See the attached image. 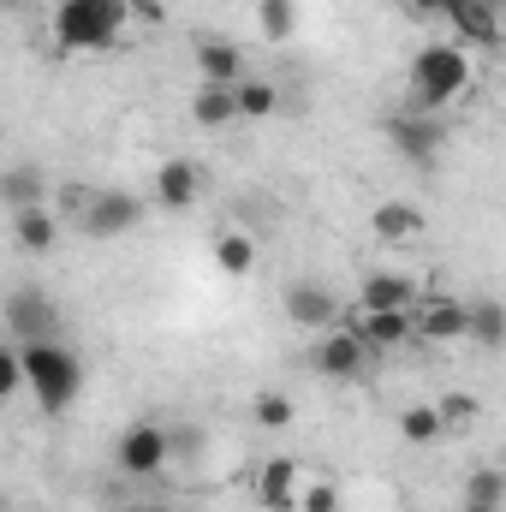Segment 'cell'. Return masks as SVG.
<instances>
[{"instance_id":"cell-1","label":"cell","mask_w":506,"mask_h":512,"mask_svg":"<svg viewBox=\"0 0 506 512\" xmlns=\"http://www.w3.org/2000/svg\"><path fill=\"white\" fill-rule=\"evenodd\" d=\"M131 0H60L54 6V42L66 54H102L120 42Z\"/></svg>"},{"instance_id":"cell-2","label":"cell","mask_w":506,"mask_h":512,"mask_svg":"<svg viewBox=\"0 0 506 512\" xmlns=\"http://www.w3.org/2000/svg\"><path fill=\"white\" fill-rule=\"evenodd\" d=\"M18 370H24V387L36 393V405H42L48 417H60V411L78 399V387H84V364H78L60 340H30V346H18Z\"/></svg>"},{"instance_id":"cell-3","label":"cell","mask_w":506,"mask_h":512,"mask_svg":"<svg viewBox=\"0 0 506 512\" xmlns=\"http://www.w3.org/2000/svg\"><path fill=\"white\" fill-rule=\"evenodd\" d=\"M465 90H471V54H465L459 42H429V48H417V60H411V96H417L423 114L453 108Z\"/></svg>"},{"instance_id":"cell-4","label":"cell","mask_w":506,"mask_h":512,"mask_svg":"<svg viewBox=\"0 0 506 512\" xmlns=\"http://www.w3.org/2000/svg\"><path fill=\"white\" fill-rule=\"evenodd\" d=\"M465 328H471V304H465V298L417 292V304H411V340H423V346H453V340H465Z\"/></svg>"},{"instance_id":"cell-5","label":"cell","mask_w":506,"mask_h":512,"mask_svg":"<svg viewBox=\"0 0 506 512\" xmlns=\"http://www.w3.org/2000/svg\"><path fill=\"white\" fill-rule=\"evenodd\" d=\"M387 143L399 149V161H411V167H435V161H441V143H447V126H441L435 114H423V108H417V114L405 108V114L387 120Z\"/></svg>"},{"instance_id":"cell-6","label":"cell","mask_w":506,"mask_h":512,"mask_svg":"<svg viewBox=\"0 0 506 512\" xmlns=\"http://www.w3.org/2000/svg\"><path fill=\"white\" fill-rule=\"evenodd\" d=\"M6 328H12V346H30V340H60V310L48 292L36 286H18L6 298Z\"/></svg>"},{"instance_id":"cell-7","label":"cell","mask_w":506,"mask_h":512,"mask_svg":"<svg viewBox=\"0 0 506 512\" xmlns=\"http://www.w3.org/2000/svg\"><path fill=\"white\" fill-rule=\"evenodd\" d=\"M364 364H370V352H364V340H358L352 328H328V334L310 346V370L328 376V382H358Z\"/></svg>"},{"instance_id":"cell-8","label":"cell","mask_w":506,"mask_h":512,"mask_svg":"<svg viewBox=\"0 0 506 512\" xmlns=\"http://www.w3.org/2000/svg\"><path fill=\"white\" fill-rule=\"evenodd\" d=\"M78 221H84L90 239H126L131 227L143 221V203L131 191H90V203H84Z\"/></svg>"},{"instance_id":"cell-9","label":"cell","mask_w":506,"mask_h":512,"mask_svg":"<svg viewBox=\"0 0 506 512\" xmlns=\"http://www.w3.org/2000/svg\"><path fill=\"white\" fill-rule=\"evenodd\" d=\"M114 465L126 477H155L167 465V429L161 423H131L126 435L114 441Z\"/></svg>"},{"instance_id":"cell-10","label":"cell","mask_w":506,"mask_h":512,"mask_svg":"<svg viewBox=\"0 0 506 512\" xmlns=\"http://www.w3.org/2000/svg\"><path fill=\"white\" fill-rule=\"evenodd\" d=\"M441 18H453L459 48H465V42H471V48H495V42H501V6H495V0H447Z\"/></svg>"},{"instance_id":"cell-11","label":"cell","mask_w":506,"mask_h":512,"mask_svg":"<svg viewBox=\"0 0 506 512\" xmlns=\"http://www.w3.org/2000/svg\"><path fill=\"white\" fill-rule=\"evenodd\" d=\"M334 316H340V298L322 286V280H292L286 286V322H298V328H334Z\"/></svg>"},{"instance_id":"cell-12","label":"cell","mask_w":506,"mask_h":512,"mask_svg":"<svg viewBox=\"0 0 506 512\" xmlns=\"http://www.w3.org/2000/svg\"><path fill=\"white\" fill-rule=\"evenodd\" d=\"M352 334L364 340V352H399L411 346V310H358L352 316Z\"/></svg>"},{"instance_id":"cell-13","label":"cell","mask_w":506,"mask_h":512,"mask_svg":"<svg viewBox=\"0 0 506 512\" xmlns=\"http://www.w3.org/2000/svg\"><path fill=\"white\" fill-rule=\"evenodd\" d=\"M0 203L18 215V209H48V173L36 161H12L0 173Z\"/></svg>"},{"instance_id":"cell-14","label":"cell","mask_w":506,"mask_h":512,"mask_svg":"<svg viewBox=\"0 0 506 512\" xmlns=\"http://www.w3.org/2000/svg\"><path fill=\"white\" fill-rule=\"evenodd\" d=\"M197 191H203V179H197L191 161H161V173H155V203L161 209L185 215V209H197Z\"/></svg>"},{"instance_id":"cell-15","label":"cell","mask_w":506,"mask_h":512,"mask_svg":"<svg viewBox=\"0 0 506 512\" xmlns=\"http://www.w3.org/2000/svg\"><path fill=\"white\" fill-rule=\"evenodd\" d=\"M197 72H203V84H239L245 78V48L221 42V36H203L197 42Z\"/></svg>"},{"instance_id":"cell-16","label":"cell","mask_w":506,"mask_h":512,"mask_svg":"<svg viewBox=\"0 0 506 512\" xmlns=\"http://www.w3.org/2000/svg\"><path fill=\"white\" fill-rule=\"evenodd\" d=\"M417 292H423V286H417L411 274H387V268H381V274L364 280L358 310H411V304H417Z\"/></svg>"},{"instance_id":"cell-17","label":"cell","mask_w":506,"mask_h":512,"mask_svg":"<svg viewBox=\"0 0 506 512\" xmlns=\"http://www.w3.org/2000/svg\"><path fill=\"white\" fill-rule=\"evenodd\" d=\"M256 501L268 512H292V501H298V465L292 459H268L256 471Z\"/></svg>"},{"instance_id":"cell-18","label":"cell","mask_w":506,"mask_h":512,"mask_svg":"<svg viewBox=\"0 0 506 512\" xmlns=\"http://www.w3.org/2000/svg\"><path fill=\"white\" fill-rule=\"evenodd\" d=\"M370 227H376L381 245H405V239H417V233H423V215H417L411 203H399V197H393V203H381L376 215H370Z\"/></svg>"},{"instance_id":"cell-19","label":"cell","mask_w":506,"mask_h":512,"mask_svg":"<svg viewBox=\"0 0 506 512\" xmlns=\"http://www.w3.org/2000/svg\"><path fill=\"white\" fill-rule=\"evenodd\" d=\"M191 120L203 131H215V126H233L239 120V102H233V84H203L197 90V102H191Z\"/></svg>"},{"instance_id":"cell-20","label":"cell","mask_w":506,"mask_h":512,"mask_svg":"<svg viewBox=\"0 0 506 512\" xmlns=\"http://www.w3.org/2000/svg\"><path fill=\"white\" fill-rule=\"evenodd\" d=\"M12 233H18V245L24 251H54V239H60V221H54V209H18L12 215Z\"/></svg>"},{"instance_id":"cell-21","label":"cell","mask_w":506,"mask_h":512,"mask_svg":"<svg viewBox=\"0 0 506 512\" xmlns=\"http://www.w3.org/2000/svg\"><path fill=\"white\" fill-rule=\"evenodd\" d=\"M233 102H239V120H268V114H280V90L262 84V78H239V84H233Z\"/></svg>"},{"instance_id":"cell-22","label":"cell","mask_w":506,"mask_h":512,"mask_svg":"<svg viewBox=\"0 0 506 512\" xmlns=\"http://www.w3.org/2000/svg\"><path fill=\"white\" fill-rule=\"evenodd\" d=\"M215 262H221V274H251L256 268V239L251 233H221V239H215Z\"/></svg>"},{"instance_id":"cell-23","label":"cell","mask_w":506,"mask_h":512,"mask_svg":"<svg viewBox=\"0 0 506 512\" xmlns=\"http://www.w3.org/2000/svg\"><path fill=\"white\" fill-rule=\"evenodd\" d=\"M465 340H477V346H501V340H506V316H501V304L477 298V304H471V328H465Z\"/></svg>"},{"instance_id":"cell-24","label":"cell","mask_w":506,"mask_h":512,"mask_svg":"<svg viewBox=\"0 0 506 512\" xmlns=\"http://www.w3.org/2000/svg\"><path fill=\"white\" fill-rule=\"evenodd\" d=\"M399 435L411 441V447H435L447 429H441V417H435V405H411L405 417H399Z\"/></svg>"},{"instance_id":"cell-25","label":"cell","mask_w":506,"mask_h":512,"mask_svg":"<svg viewBox=\"0 0 506 512\" xmlns=\"http://www.w3.org/2000/svg\"><path fill=\"white\" fill-rule=\"evenodd\" d=\"M465 501H471V507H506V477L495 465L471 471V477H465Z\"/></svg>"},{"instance_id":"cell-26","label":"cell","mask_w":506,"mask_h":512,"mask_svg":"<svg viewBox=\"0 0 506 512\" xmlns=\"http://www.w3.org/2000/svg\"><path fill=\"white\" fill-rule=\"evenodd\" d=\"M256 18H262V30L280 42V36H292V24H298V6H292V0H262V6H256Z\"/></svg>"},{"instance_id":"cell-27","label":"cell","mask_w":506,"mask_h":512,"mask_svg":"<svg viewBox=\"0 0 506 512\" xmlns=\"http://www.w3.org/2000/svg\"><path fill=\"white\" fill-rule=\"evenodd\" d=\"M435 417H441V429H465V423L477 417V399H471V393H441Z\"/></svg>"},{"instance_id":"cell-28","label":"cell","mask_w":506,"mask_h":512,"mask_svg":"<svg viewBox=\"0 0 506 512\" xmlns=\"http://www.w3.org/2000/svg\"><path fill=\"white\" fill-rule=\"evenodd\" d=\"M292 512H340V489L334 483H310V489H298Z\"/></svg>"},{"instance_id":"cell-29","label":"cell","mask_w":506,"mask_h":512,"mask_svg":"<svg viewBox=\"0 0 506 512\" xmlns=\"http://www.w3.org/2000/svg\"><path fill=\"white\" fill-rule=\"evenodd\" d=\"M256 423H262V429H286V423H292V399H286V393H262V399H256Z\"/></svg>"},{"instance_id":"cell-30","label":"cell","mask_w":506,"mask_h":512,"mask_svg":"<svg viewBox=\"0 0 506 512\" xmlns=\"http://www.w3.org/2000/svg\"><path fill=\"white\" fill-rule=\"evenodd\" d=\"M173 453H179V459H197V453H203V429H197V423H173V429H167V459H173Z\"/></svg>"},{"instance_id":"cell-31","label":"cell","mask_w":506,"mask_h":512,"mask_svg":"<svg viewBox=\"0 0 506 512\" xmlns=\"http://www.w3.org/2000/svg\"><path fill=\"white\" fill-rule=\"evenodd\" d=\"M24 387V370H18V346H0V405Z\"/></svg>"},{"instance_id":"cell-32","label":"cell","mask_w":506,"mask_h":512,"mask_svg":"<svg viewBox=\"0 0 506 512\" xmlns=\"http://www.w3.org/2000/svg\"><path fill=\"white\" fill-rule=\"evenodd\" d=\"M84 203H90L84 185H66V191H60V209H66V215H84Z\"/></svg>"},{"instance_id":"cell-33","label":"cell","mask_w":506,"mask_h":512,"mask_svg":"<svg viewBox=\"0 0 506 512\" xmlns=\"http://www.w3.org/2000/svg\"><path fill=\"white\" fill-rule=\"evenodd\" d=\"M405 6H417V12H441L447 0H405Z\"/></svg>"},{"instance_id":"cell-34","label":"cell","mask_w":506,"mask_h":512,"mask_svg":"<svg viewBox=\"0 0 506 512\" xmlns=\"http://www.w3.org/2000/svg\"><path fill=\"white\" fill-rule=\"evenodd\" d=\"M0 12H30V0H0Z\"/></svg>"},{"instance_id":"cell-35","label":"cell","mask_w":506,"mask_h":512,"mask_svg":"<svg viewBox=\"0 0 506 512\" xmlns=\"http://www.w3.org/2000/svg\"><path fill=\"white\" fill-rule=\"evenodd\" d=\"M459 512H501V507H471V501H459Z\"/></svg>"},{"instance_id":"cell-36","label":"cell","mask_w":506,"mask_h":512,"mask_svg":"<svg viewBox=\"0 0 506 512\" xmlns=\"http://www.w3.org/2000/svg\"><path fill=\"white\" fill-rule=\"evenodd\" d=\"M137 512H167V507H137Z\"/></svg>"},{"instance_id":"cell-37","label":"cell","mask_w":506,"mask_h":512,"mask_svg":"<svg viewBox=\"0 0 506 512\" xmlns=\"http://www.w3.org/2000/svg\"><path fill=\"white\" fill-rule=\"evenodd\" d=\"M495 6H501V0H495Z\"/></svg>"}]
</instances>
